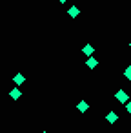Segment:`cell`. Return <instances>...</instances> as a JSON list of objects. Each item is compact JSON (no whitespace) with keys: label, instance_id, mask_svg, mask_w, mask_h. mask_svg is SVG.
<instances>
[{"label":"cell","instance_id":"6da1fadb","mask_svg":"<svg viewBox=\"0 0 131 133\" xmlns=\"http://www.w3.org/2000/svg\"><path fill=\"white\" fill-rule=\"evenodd\" d=\"M115 97H116V100H118V102H122V104H126V102L129 100V97L126 95V91H124V89H118Z\"/></svg>","mask_w":131,"mask_h":133},{"label":"cell","instance_id":"7a4b0ae2","mask_svg":"<svg viewBox=\"0 0 131 133\" xmlns=\"http://www.w3.org/2000/svg\"><path fill=\"white\" fill-rule=\"evenodd\" d=\"M106 120L113 124V122H116V120H118V117H116V113H115V111H109V113L106 115Z\"/></svg>","mask_w":131,"mask_h":133},{"label":"cell","instance_id":"3957f363","mask_svg":"<svg viewBox=\"0 0 131 133\" xmlns=\"http://www.w3.org/2000/svg\"><path fill=\"white\" fill-rule=\"evenodd\" d=\"M86 66L93 69V68H96V66H98V60H96V58H93V57H89V58H87V62H86Z\"/></svg>","mask_w":131,"mask_h":133},{"label":"cell","instance_id":"277c9868","mask_svg":"<svg viewBox=\"0 0 131 133\" xmlns=\"http://www.w3.org/2000/svg\"><path fill=\"white\" fill-rule=\"evenodd\" d=\"M82 51H84V55H87V57H91L95 49H93V46H91V44H87V46H84V49H82Z\"/></svg>","mask_w":131,"mask_h":133},{"label":"cell","instance_id":"5b68a950","mask_svg":"<svg viewBox=\"0 0 131 133\" xmlns=\"http://www.w3.org/2000/svg\"><path fill=\"white\" fill-rule=\"evenodd\" d=\"M67 13H69V17H73V18H75V17L80 13V9H78L77 6H73V8H69V11H67Z\"/></svg>","mask_w":131,"mask_h":133},{"label":"cell","instance_id":"8992f818","mask_svg":"<svg viewBox=\"0 0 131 133\" xmlns=\"http://www.w3.org/2000/svg\"><path fill=\"white\" fill-rule=\"evenodd\" d=\"M77 108H78V111H82V113H84V111H87V108H89V106H87V102H86V100H82V102H78V106H77Z\"/></svg>","mask_w":131,"mask_h":133},{"label":"cell","instance_id":"52a82bcc","mask_svg":"<svg viewBox=\"0 0 131 133\" xmlns=\"http://www.w3.org/2000/svg\"><path fill=\"white\" fill-rule=\"evenodd\" d=\"M9 95H11V98H13V100H17V98H20V95H22V93H20L18 89H11V93H9Z\"/></svg>","mask_w":131,"mask_h":133},{"label":"cell","instance_id":"ba28073f","mask_svg":"<svg viewBox=\"0 0 131 133\" xmlns=\"http://www.w3.org/2000/svg\"><path fill=\"white\" fill-rule=\"evenodd\" d=\"M24 80H26V78H24V75H20V73L15 77V84H18V86H20V84H24Z\"/></svg>","mask_w":131,"mask_h":133},{"label":"cell","instance_id":"9c48e42d","mask_svg":"<svg viewBox=\"0 0 131 133\" xmlns=\"http://www.w3.org/2000/svg\"><path fill=\"white\" fill-rule=\"evenodd\" d=\"M124 77H126V78H129V80H131V66H127V69H126V71H124Z\"/></svg>","mask_w":131,"mask_h":133},{"label":"cell","instance_id":"30bf717a","mask_svg":"<svg viewBox=\"0 0 131 133\" xmlns=\"http://www.w3.org/2000/svg\"><path fill=\"white\" fill-rule=\"evenodd\" d=\"M126 109H127V113L131 115V100H127V102H126Z\"/></svg>","mask_w":131,"mask_h":133},{"label":"cell","instance_id":"8fae6325","mask_svg":"<svg viewBox=\"0 0 131 133\" xmlns=\"http://www.w3.org/2000/svg\"><path fill=\"white\" fill-rule=\"evenodd\" d=\"M58 2H62V4H64V2H66V0H58Z\"/></svg>","mask_w":131,"mask_h":133},{"label":"cell","instance_id":"7c38bea8","mask_svg":"<svg viewBox=\"0 0 131 133\" xmlns=\"http://www.w3.org/2000/svg\"><path fill=\"white\" fill-rule=\"evenodd\" d=\"M42 133H46V131H42Z\"/></svg>","mask_w":131,"mask_h":133},{"label":"cell","instance_id":"4fadbf2b","mask_svg":"<svg viewBox=\"0 0 131 133\" xmlns=\"http://www.w3.org/2000/svg\"><path fill=\"white\" fill-rule=\"evenodd\" d=\"M129 46H131V44H129Z\"/></svg>","mask_w":131,"mask_h":133}]
</instances>
